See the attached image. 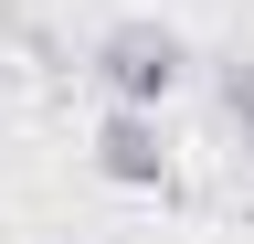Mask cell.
<instances>
[{"instance_id": "1", "label": "cell", "mask_w": 254, "mask_h": 244, "mask_svg": "<svg viewBox=\"0 0 254 244\" xmlns=\"http://www.w3.org/2000/svg\"><path fill=\"white\" fill-rule=\"evenodd\" d=\"M180 32L170 21H106L95 32V85H106L117 106H170V85H180Z\"/></svg>"}, {"instance_id": "2", "label": "cell", "mask_w": 254, "mask_h": 244, "mask_svg": "<svg viewBox=\"0 0 254 244\" xmlns=\"http://www.w3.org/2000/svg\"><path fill=\"white\" fill-rule=\"evenodd\" d=\"M95 170L117 191H170V138H159V106H106L95 128Z\"/></svg>"}, {"instance_id": "3", "label": "cell", "mask_w": 254, "mask_h": 244, "mask_svg": "<svg viewBox=\"0 0 254 244\" xmlns=\"http://www.w3.org/2000/svg\"><path fill=\"white\" fill-rule=\"evenodd\" d=\"M233 117H244V149H254V85H233Z\"/></svg>"}]
</instances>
